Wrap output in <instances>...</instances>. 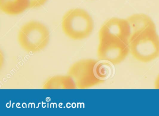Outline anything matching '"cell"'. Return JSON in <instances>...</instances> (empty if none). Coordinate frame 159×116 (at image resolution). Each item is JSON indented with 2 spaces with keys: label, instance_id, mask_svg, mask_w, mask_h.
<instances>
[{
  "label": "cell",
  "instance_id": "8fae6325",
  "mask_svg": "<svg viewBox=\"0 0 159 116\" xmlns=\"http://www.w3.org/2000/svg\"><path fill=\"white\" fill-rule=\"evenodd\" d=\"M154 88L155 89H159V75L156 78L154 83Z\"/></svg>",
  "mask_w": 159,
  "mask_h": 116
},
{
  "label": "cell",
  "instance_id": "ba28073f",
  "mask_svg": "<svg viewBox=\"0 0 159 116\" xmlns=\"http://www.w3.org/2000/svg\"><path fill=\"white\" fill-rule=\"evenodd\" d=\"M29 8V0H0V9L7 15H19Z\"/></svg>",
  "mask_w": 159,
  "mask_h": 116
},
{
  "label": "cell",
  "instance_id": "7a4b0ae2",
  "mask_svg": "<svg viewBox=\"0 0 159 116\" xmlns=\"http://www.w3.org/2000/svg\"><path fill=\"white\" fill-rule=\"evenodd\" d=\"M62 28L70 39L82 40L89 37L94 29V22L90 14L81 8H73L63 16Z\"/></svg>",
  "mask_w": 159,
  "mask_h": 116
},
{
  "label": "cell",
  "instance_id": "52a82bcc",
  "mask_svg": "<svg viewBox=\"0 0 159 116\" xmlns=\"http://www.w3.org/2000/svg\"><path fill=\"white\" fill-rule=\"evenodd\" d=\"M43 88L51 89H77L72 78L69 75H58L49 78L44 82Z\"/></svg>",
  "mask_w": 159,
  "mask_h": 116
},
{
  "label": "cell",
  "instance_id": "30bf717a",
  "mask_svg": "<svg viewBox=\"0 0 159 116\" xmlns=\"http://www.w3.org/2000/svg\"><path fill=\"white\" fill-rule=\"evenodd\" d=\"M47 0H29L30 8H38L43 5Z\"/></svg>",
  "mask_w": 159,
  "mask_h": 116
},
{
  "label": "cell",
  "instance_id": "9c48e42d",
  "mask_svg": "<svg viewBox=\"0 0 159 116\" xmlns=\"http://www.w3.org/2000/svg\"><path fill=\"white\" fill-rule=\"evenodd\" d=\"M112 64L104 60H98L95 65V73L97 77L100 80H105L111 77L113 73Z\"/></svg>",
  "mask_w": 159,
  "mask_h": 116
},
{
  "label": "cell",
  "instance_id": "5b68a950",
  "mask_svg": "<svg viewBox=\"0 0 159 116\" xmlns=\"http://www.w3.org/2000/svg\"><path fill=\"white\" fill-rule=\"evenodd\" d=\"M129 53V42L118 40L99 41L98 57L100 60L117 65L124 60Z\"/></svg>",
  "mask_w": 159,
  "mask_h": 116
},
{
  "label": "cell",
  "instance_id": "8992f818",
  "mask_svg": "<svg viewBox=\"0 0 159 116\" xmlns=\"http://www.w3.org/2000/svg\"><path fill=\"white\" fill-rule=\"evenodd\" d=\"M130 28L126 19L113 17L106 21L98 33L99 41L118 40L129 42Z\"/></svg>",
  "mask_w": 159,
  "mask_h": 116
},
{
  "label": "cell",
  "instance_id": "277c9868",
  "mask_svg": "<svg viewBox=\"0 0 159 116\" xmlns=\"http://www.w3.org/2000/svg\"><path fill=\"white\" fill-rule=\"evenodd\" d=\"M97 61L94 59H82L70 66L68 75L74 80L77 89H89L104 82L96 75L95 68Z\"/></svg>",
  "mask_w": 159,
  "mask_h": 116
},
{
  "label": "cell",
  "instance_id": "3957f363",
  "mask_svg": "<svg viewBox=\"0 0 159 116\" xmlns=\"http://www.w3.org/2000/svg\"><path fill=\"white\" fill-rule=\"evenodd\" d=\"M17 39L19 45L26 52L37 53L48 46L50 39V31L41 22L31 21L20 28Z\"/></svg>",
  "mask_w": 159,
  "mask_h": 116
},
{
  "label": "cell",
  "instance_id": "6da1fadb",
  "mask_svg": "<svg viewBox=\"0 0 159 116\" xmlns=\"http://www.w3.org/2000/svg\"><path fill=\"white\" fill-rule=\"evenodd\" d=\"M129 41L130 53L144 63L159 57V36L154 22L131 31Z\"/></svg>",
  "mask_w": 159,
  "mask_h": 116
}]
</instances>
